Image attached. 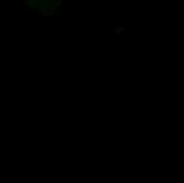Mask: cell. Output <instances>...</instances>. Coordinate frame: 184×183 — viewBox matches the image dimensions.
<instances>
[{
    "label": "cell",
    "instance_id": "6da1fadb",
    "mask_svg": "<svg viewBox=\"0 0 184 183\" xmlns=\"http://www.w3.org/2000/svg\"><path fill=\"white\" fill-rule=\"evenodd\" d=\"M38 11L42 14V16L51 17L54 14L53 4H38Z\"/></svg>",
    "mask_w": 184,
    "mask_h": 183
},
{
    "label": "cell",
    "instance_id": "277c9868",
    "mask_svg": "<svg viewBox=\"0 0 184 183\" xmlns=\"http://www.w3.org/2000/svg\"><path fill=\"white\" fill-rule=\"evenodd\" d=\"M19 2L21 3V4H25V6H34V2L31 1V0H19Z\"/></svg>",
    "mask_w": 184,
    "mask_h": 183
},
{
    "label": "cell",
    "instance_id": "7a4b0ae2",
    "mask_svg": "<svg viewBox=\"0 0 184 183\" xmlns=\"http://www.w3.org/2000/svg\"><path fill=\"white\" fill-rule=\"evenodd\" d=\"M18 15H19V18H27V17H36V13H33V14H25V12L22 10V4L19 2V8H18Z\"/></svg>",
    "mask_w": 184,
    "mask_h": 183
},
{
    "label": "cell",
    "instance_id": "5b68a950",
    "mask_svg": "<svg viewBox=\"0 0 184 183\" xmlns=\"http://www.w3.org/2000/svg\"><path fill=\"white\" fill-rule=\"evenodd\" d=\"M52 3H53L54 6H60L61 3H63V1H61V0H53Z\"/></svg>",
    "mask_w": 184,
    "mask_h": 183
},
{
    "label": "cell",
    "instance_id": "3957f363",
    "mask_svg": "<svg viewBox=\"0 0 184 183\" xmlns=\"http://www.w3.org/2000/svg\"><path fill=\"white\" fill-rule=\"evenodd\" d=\"M113 32H114L115 35H122V34H124L126 32V28L124 25H114V27H113Z\"/></svg>",
    "mask_w": 184,
    "mask_h": 183
}]
</instances>
